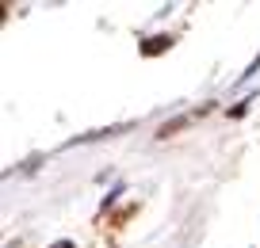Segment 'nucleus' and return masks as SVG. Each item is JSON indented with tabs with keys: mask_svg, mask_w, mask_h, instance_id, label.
I'll return each mask as SVG.
<instances>
[{
	"mask_svg": "<svg viewBox=\"0 0 260 248\" xmlns=\"http://www.w3.org/2000/svg\"><path fill=\"white\" fill-rule=\"evenodd\" d=\"M211 107H214V103H203V107H195V111H191V115H180V119H172V122H165V126H161V130H157V137H161V141H169V137H172V134H176V130H184V126H191V122H195V119H203V115H207V111H211Z\"/></svg>",
	"mask_w": 260,
	"mask_h": 248,
	"instance_id": "obj_1",
	"label": "nucleus"
},
{
	"mask_svg": "<svg viewBox=\"0 0 260 248\" xmlns=\"http://www.w3.org/2000/svg\"><path fill=\"white\" fill-rule=\"evenodd\" d=\"M134 130V122H119V126H107V130H92V134H81L73 137L69 145H88V141H100V137H119V134H130Z\"/></svg>",
	"mask_w": 260,
	"mask_h": 248,
	"instance_id": "obj_2",
	"label": "nucleus"
},
{
	"mask_svg": "<svg viewBox=\"0 0 260 248\" xmlns=\"http://www.w3.org/2000/svg\"><path fill=\"white\" fill-rule=\"evenodd\" d=\"M256 69H260V54H256V57H252V61H249V69H245V73H241V84H245V80H249V77H256Z\"/></svg>",
	"mask_w": 260,
	"mask_h": 248,
	"instance_id": "obj_5",
	"label": "nucleus"
},
{
	"mask_svg": "<svg viewBox=\"0 0 260 248\" xmlns=\"http://www.w3.org/2000/svg\"><path fill=\"white\" fill-rule=\"evenodd\" d=\"M50 248H77V244H73V240H54Z\"/></svg>",
	"mask_w": 260,
	"mask_h": 248,
	"instance_id": "obj_6",
	"label": "nucleus"
},
{
	"mask_svg": "<svg viewBox=\"0 0 260 248\" xmlns=\"http://www.w3.org/2000/svg\"><path fill=\"white\" fill-rule=\"evenodd\" d=\"M169 46H172V34H153V39L142 42V54H146V57H157V54H165Z\"/></svg>",
	"mask_w": 260,
	"mask_h": 248,
	"instance_id": "obj_3",
	"label": "nucleus"
},
{
	"mask_svg": "<svg viewBox=\"0 0 260 248\" xmlns=\"http://www.w3.org/2000/svg\"><path fill=\"white\" fill-rule=\"evenodd\" d=\"M256 99H260V92H249V96H245L237 107H230V119H245V115H249V107L256 103Z\"/></svg>",
	"mask_w": 260,
	"mask_h": 248,
	"instance_id": "obj_4",
	"label": "nucleus"
}]
</instances>
